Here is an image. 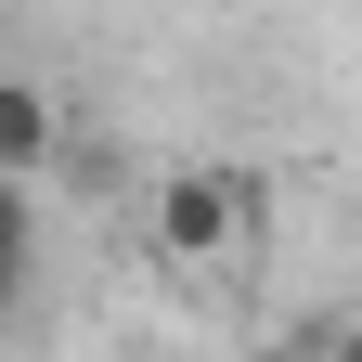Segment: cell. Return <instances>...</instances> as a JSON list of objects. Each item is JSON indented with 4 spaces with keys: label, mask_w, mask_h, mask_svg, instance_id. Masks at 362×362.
I'll list each match as a JSON object with an SVG mask.
<instances>
[{
    "label": "cell",
    "mask_w": 362,
    "mask_h": 362,
    "mask_svg": "<svg viewBox=\"0 0 362 362\" xmlns=\"http://www.w3.org/2000/svg\"><path fill=\"white\" fill-rule=\"evenodd\" d=\"M246 233V181L233 168H181V181H156V246L168 259H220Z\"/></svg>",
    "instance_id": "cell-1"
},
{
    "label": "cell",
    "mask_w": 362,
    "mask_h": 362,
    "mask_svg": "<svg viewBox=\"0 0 362 362\" xmlns=\"http://www.w3.org/2000/svg\"><path fill=\"white\" fill-rule=\"evenodd\" d=\"M52 143H65V117H52V90H39V78H0V181H13V194H26V181L52 168Z\"/></svg>",
    "instance_id": "cell-2"
},
{
    "label": "cell",
    "mask_w": 362,
    "mask_h": 362,
    "mask_svg": "<svg viewBox=\"0 0 362 362\" xmlns=\"http://www.w3.org/2000/svg\"><path fill=\"white\" fill-rule=\"evenodd\" d=\"M26 272H39V207L13 194V181H0V310L26 298Z\"/></svg>",
    "instance_id": "cell-3"
},
{
    "label": "cell",
    "mask_w": 362,
    "mask_h": 362,
    "mask_svg": "<svg viewBox=\"0 0 362 362\" xmlns=\"http://www.w3.org/2000/svg\"><path fill=\"white\" fill-rule=\"evenodd\" d=\"M337 362H362V310H349V324H337Z\"/></svg>",
    "instance_id": "cell-4"
}]
</instances>
